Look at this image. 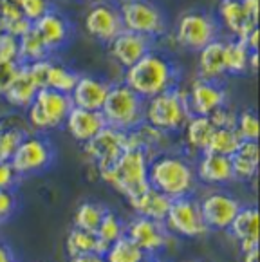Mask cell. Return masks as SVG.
Wrapping results in <instances>:
<instances>
[{
    "label": "cell",
    "instance_id": "cell-25",
    "mask_svg": "<svg viewBox=\"0 0 260 262\" xmlns=\"http://www.w3.org/2000/svg\"><path fill=\"white\" fill-rule=\"evenodd\" d=\"M38 91H40L38 85L35 83L33 78H31L26 63H20L18 73H16V76L13 78L11 85L8 87V91H6L2 98H4L11 107L24 108V111H26V108L33 103V100H35Z\"/></svg>",
    "mask_w": 260,
    "mask_h": 262
},
{
    "label": "cell",
    "instance_id": "cell-28",
    "mask_svg": "<svg viewBox=\"0 0 260 262\" xmlns=\"http://www.w3.org/2000/svg\"><path fill=\"white\" fill-rule=\"evenodd\" d=\"M29 134V125L24 123L18 116H2L0 118V159H11L13 152Z\"/></svg>",
    "mask_w": 260,
    "mask_h": 262
},
{
    "label": "cell",
    "instance_id": "cell-38",
    "mask_svg": "<svg viewBox=\"0 0 260 262\" xmlns=\"http://www.w3.org/2000/svg\"><path fill=\"white\" fill-rule=\"evenodd\" d=\"M18 8L22 15L33 24L47 11H51L53 6H51V0H18Z\"/></svg>",
    "mask_w": 260,
    "mask_h": 262
},
{
    "label": "cell",
    "instance_id": "cell-20",
    "mask_svg": "<svg viewBox=\"0 0 260 262\" xmlns=\"http://www.w3.org/2000/svg\"><path fill=\"white\" fill-rule=\"evenodd\" d=\"M105 125L107 123H105L101 111H89V108L73 107L69 114H67V118H65L63 127L65 130L69 132L71 138L83 145L89 139L94 138Z\"/></svg>",
    "mask_w": 260,
    "mask_h": 262
},
{
    "label": "cell",
    "instance_id": "cell-29",
    "mask_svg": "<svg viewBox=\"0 0 260 262\" xmlns=\"http://www.w3.org/2000/svg\"><path fill=\"white\" fill-rule=\"evenodd\" d=\"M251 51L246 47L241 38L224 40V66L226 74L230 76H242L248 73V60Z\"/></svg>",
    "mask_w": 260,
    "mask_h": 262
},
{
    "label": "cell",
    "instance_id": "cell-18",
    "mask_svg": "<svg viewBox=\"0 0 260 262\" xmlns=\"http://www.w3.org/2000/svg\"><path fill=\"white\" fill-rule=\"evenodd\" d=\"M33 27L36 29V33L40 35V38L44 40V43H46L51 53L63 49L69 43V40L73 38L71 22L61 13L54 11V9L47 11L36 22H33Z\"/></svg>",
    "mask_w": 260,
    "mask_h": 262
},
{
    "label": "cell",
    "instance_id": "cell-22",
    "mask_svg": "<svg viewBox=\"0 0 260 262\" xmlns=\"http://www.w3.org/2000/svg\"><path fill=\"white\" fill-rule=\"evenodd\" d=\"M126 201H128L130 208L134 210L136 215L148 217V219L154 221H165L170 205H172V199L168 195L152 188V186H148L143 192H139L138 195L130 197Z\"/></svg>",
    "mask_w": 260,
    "mask_h": 262
},
{
    "label": "cell",
    "instance_id": "cell-33",
    "mask_svg": "<svg viewBox=\"0 0 260 262\" xmlns=\"http://www.w3.org/2000/svg\"><path fill=\"white\" fill-rule=\"evenodd\" d=\"M105 212H107V208H105L103 205H100V203L85 201V203H81V205L78 206L76 212H74V228H80V230L96 233V230L100 226Z\"/></svg>",
    "mask_w": 260,
    "mask_h": 262
},
{
    "label": "cell",
    "instance_id": "cell-32",
    "mask_svg": "<svg viewBox=\"0 0 260 262\" xmlns=\"http://www.w3.org/2000/svg\"><path fill=\"white\" fill-rule=\"evenodd\" d=\"M78 76L80 74L71 69V67H67L65 63L51 60L49 74H47V87L54 91H60V93L71 94L78 81Z\"/></svg>",
    "mask_w": 260,
    "mask_h": 262
},
{
    "label": "cell",
    "instance_id": "cell-24",
    "mask_svg": "<svg viewBox=\"0 0 260 262\" xmlns=\"http://www.w3.org/2000/svg\"><path fill=\"white\" fill-rule=\"evenodd\" d=\"M233 179L237 181H255L258 176V141L242 139L239 148L230 156Z\"/></svg>",
    "mask_w": 260,
    "mask_h": 262
},
{
    "label": "cell",
    "instance_id": "cell-7",
    "mask_svg": "<svg viewBox=\"0 0 260 262\" xmlns=\"http://www.w3.org/2000/svg\"><path fill=\"white\" fill-rule=\"evenodd\" d=\"M118 11L126 31L139 33L150 40L159 38L168 31L165 13L152 0H119Z\"/></svg>",
    "mask_w": 260,
    "mask_h": 262
},
{
    "label": "cell",
    "instance_id": "cell-17",
    "mask_svg": "<svg viewBox=\"0 0 260 262\" xmlns=\"http://www.w3.org/2000/svg\"><path fill=\"white\" fill-rule=\"evenodd\" d=\"M197 181L208 186H224L235 181L231 170L230 156H221L215 152H201L193 165Z\"/></svg>",
    "mask_w": 260,
    "mask_h": 262
},
{
    "label": "cell",
    "instance_id": "cell-27",
    "mask_svg": "<svg viewBox=\"0 0 260 262\" xmlns=\"http://www.w3.org/2000/svg\"><path fill=\"white\" fill-rule=\"evenodd\" d=\"M111 244H107L105 241H101L100 237L92 233V231H85L80 228H74L67 233L65 237V253L67 257H78V255L85 253H98L105 255Z\"/></svg>",
    "mask_w": 260,
    "mask_h": 262
},
{
    "label": "cell",
    "instance_id": "cell-26",
    "mask_svg": "<svg viewBox=\"0 0 260 262\" xmlns=\"http://www.w3.org/2000/svg\"><path fill=\"white\" fill-rule=\"evenodd\" d=\"M213 130H215V125H213V121L210 120V116L191 114L181 132L184 134L186 147L190 148L193 154L199 156L201 152L206 150L208 141H210Z\"/></svg>",
    "mask_w": 260,
    "mask_h": 262
},
{
    "label": "cell",
    "instance_id": "cell-3",
    "mask_svg": "<svg viewBox=\"0 0 260 262\" xmlns=\"http://www.w3.org/2000/svg\"><path fill=\"white\" fill-rule=\"evenodd\" d=\"M148 163L150 154L145 148L130 147L111 166L100 170L98 176L112 190L121 193L125 199H130L150 186Z\"/></svg>",
    "mask_w": 260,
    "mask_h": 262
},
{
    "label": "cell",
    "instance_id": "cell-49",
    "mask_svg": "<svg viewBox=\"0 0 260 262\" xmlns=\"http://www.w3.org/2000/svg\"><path fill=\"white\" fill-rule=\"evenodd\" d=\"M256 71H258V51H251L248 60V73L256 74Z\"/></svg>",
    "mask_w": 260,
    "mask_h": 262
},
{
    "label": "cell",
    "instance_id": "cell-46",
    "mask_svg": "<svg viewBox=\"0 0 260 262\" xmlns=\"http://www.w3.org/2000/svg\"><path fill=\"white\" fill-rule=\"evenodd\" d=\"M242 42L246 43V47H248L249 51H258V27L251 29V31L242 38Z\"/></svg>",
    "mask_w": 260,
    "mask_h": 262
},
{
    "label": "cell",
    "instance_id": "cell-43",
    "mask_svg": "<svg viewBox=\"0 0 260 262\" xmlns=\"http://www.w3.org/2000/svg\"><path fill=\"white\" fill-rule=\"evenodd\" d=\"M20 176L15 172L9 159H0V188L2 190H13L18 183Z\"/></svg>",
    "mask_w": 260,
    "mask_h": 262
},
{
    "label": "cell",
    "instance_id": "cell-48",
    "mask_svg": "<svg viewBox=\"0 0 260 262\" xmlns=\"http://www.w3.org/2000/svg\"><path fill=\"white\" fill-rule=\"evenodd\" d=\"M0 262H16L13 251L8 248V244L0 241Z\"/></svg>",
    "mask_w": 260,
    "mask_h": 262
},
{
    "label": "cell",
    "instance_id": "cell-1",
    "mask_svg": "<svg viewBox=\"0 0 260 262\" xmlns=\"http://www.w3.org/2000/svg\"><path fill=\"white\" fill-rule=\"evenodd\" d=\"M123 71V83L143 100L157 96L179 83L177 63L166 53L157 49H150L141 60Z\"/></svg>",
    "mask_w": 260,
    "mask_h": 262
},
{
    "label": "cell",
    "instance_id": "cell-41",
    "mask_svg": "<svg viewBox=\"0 0 260 262\" xmlns=\"http://www.w3.org/2000/svg\"><path fill=\"white\" fill-rule=\"evenodd\" d=\"M210 120L213 121V125L217 128H235V121H237V111L226 103L222 107H219L215 112L210 114Z\"/></svg>",
    "mask_w": 260,
    "mask_h": 262
},
{
    "label": "cell",
    "instance_id": "cell-51",
    "mask_svg": "<svg viewBox=\"0 0 260 262\" xmlns=\"http://www.w3.org/2000/svg\"><path fill=\"white\" fill-rule=\"evenodd\" d=\"M242 262H258V248L242 253Z\"/></svg>",
    "mask_w": 260,
    "mask_h": 262
},
{
    "label": "cell",
    "instance_id": "cell-10",
    "mask_svg": "<svg viewBox=\"0 0 260 262\" xmlns=\"http://www.w3.org/2000/svg\"><path fill=\"white\" fill-rule=\"evenodd\" d=\"M11 165L20 178L36 176L54 161V148L46 136L27 134L11 156Z\"/></svg>",
    "mask_w": 260,
    "mask_h": 262
},
{
    "label": "cell",
    "instance_id": "cell-35",
    "mask_svg": "<svg viewBox=\"0 0 260 262\" xmlns=\"http://www.w3.org/2000/svg\"><path fill=\"white\" fill-rule=\"evenodd\" d=\"M241 136L235 128H217L215 127L210 141H208V152H215L221 156H231L241 145Z\"/></svg>",
    "mask_w": 260,
    "mask_h": 262
},
{
    "label": "cell",
    "instance_id": "cell-5",
    "mask_svg": "<svg viewBox=\"0 0 260 262\" xmlns=\"http://www.w3.org/2000/svg\"><path fill=\"white\" fill-rule=\"evenodd\" d=\"M105 123L123 132L136 130L145 123V100L123 81L111 83V89L101 107Z\"/></svg>",
    "mask_w": 260,
    "mask_h": 262
},
{
    "label": "cell",
    "instance_id": "cell-19",
    "mask_svg": "<svg viewBox=\"0 0 260 262\" xmlns=\"http://www.w3.org/2000/svg\"><path fill=\"white\" fill-rule=\"evenodd\" d=\"M109 89H111V83L107 80L91 76V74H80L73 93H71V100H73L74 107L101 111Z\"/></svg>",
    "mask_w": 260,
    "mask_h": 262
},
{
    "label": "cell",
    "instance_id": "cell-40",
    "mask_svg": "<svg viewBox=\"0 0 260 262\" xmlns=\"http://www.w3.org/2000/svg\"><path fill=\"white\" fill-rule=\"evenodd\" d=\"M0 60L18 62V38L4 31H0Z\"/></svg>",
    "mask_w": 260,
    "mask_h": 262
},
{
    "label": "cell",
    "instance_id": "cell-6",
    "mask_svg": "<svg viewBox=\"0 0 260 262\" xmlns=\"http://www.w3.org/2000/svg\"><path fill=\"white\" fill-rule=\"evenodd\" d=\"M73 107L71 94L44 87L36 93L33 103L26 108V121L29 128H33L35 132H40V134L51 132L54 128L63 127L65 118Z\"/></svg>",
    "mask_w": 260,
    "mask_h": 262
},
{
    "label": "cell",
    "instance_id": "cell-9",
    "mask_svg": "<svg viewBox=\"0 0 260 262\" xmlns=\"http://www.w3.org/2000/svg\"><path fill=\"white\" fill-rule=\"evenodd\" d=\"M163 223L174 237L201 239L210 233V228L206 226L203 213H201L199 199L193 195L172 199V205H170L168 213Z\"/></svg>",
    "mask_w": 260,
    "mask_h": 262
},
{
    "label": "cell",
    "instance_id": "cell-31",
    "mask_svg": "<svg viewBox=\"0 0 260 262\" xmlns=\"http://www.w3.org/2000/svg\"><path fill=\"white\" fill-rule=\"evenodd\" d=\"M51 56V51L40 38L36 29L31 26L27 33L18 36V62L20 63H31L38 62V60H46Z\"/></svg>",
    "mask_w": 260,
    "mask_h": 262
},
{
    "label": "cell",
    "instance_id": "cell-52",
    "mask_svg": "<svg viewBox=\"0 0 260 262\" xmlns=\"http://www.w3.org/2000/svg\"><path fill=\"white\" fill-rule=\"evenodd\" d=\"M141 262H166V260H161V258H157L156 255H146Z\"/></svg>",
    "mask_w": 260,
    "mask_h": 262
},
{
    "label": "cell",
    "instance_id": "cell-4",
    "mask_svg": "<svg viewBox=\"0 0 260 262\" xmlns=\"http://www.w3.org/2000/svg\"><path fill=\"white\" fill-rule=\"evenodd\" d=\"M191 116L188 108L186 91L179 85L145 100V123L165 134H177Z\"/></svg>",
    "mask_w": 260,
    "mask_h": 262
},
{
    "label": "cell",
    "instance_id": "cell-47",
    "mask_svg": "<svg viewBox=\"0 0 260 262\" xmlns=\"http://www.w3.org/2000/svg\"><path fill=\"white\" fill-rule=\"evenodd\" d=\"M69 262H107L103 255L98 253H85V255H78V257H71Z\"/></svg>",
    "mask_w": 260,
    "mask_h": 262
},
{
    "label": "cell",
    "instance_id": "cell-23",
    "mask_svg": "<svg viewBox=\"0 0 260 262\" xmlns=\"http://www.w3.org/2000/svg\"><path fill=\"white\" fill-rule=\"evenodd\" d=\"M197 76L221 81L226 74L224 66V40L217 38L197 51Z\"/></svg>",
    "mask_w": 260,
    "mask_h": 262
},
{
    "label": "cell",
    "instance_id": "cell-34",
    "mask_svg": "<svg viewBox=\"0 0 260 262\" xmlns=\"http://www.w3.org/2000/svg\"><path fill=\"white\" fill-rule=\"evenodd\" d=\"M103 257L107 262H141L146 255H145V251L136 246L128 237L123 235L109 246L107 253H105Z\"/></svg>",
    "mask_w": 260,
    "mask_h": 262
},
{
    "label": "cell",
    "instance_id": "cell-14",
    "mask_svg": "<svg viewBox=\"0 0 260 262\" xmlns=\"http://www.w3.org/2000/svg\"><path fill=\"white\" fill-rule=\"evenodd\" d=\"M186 100L191 114L210 116L219 107L228 103V93L221 81L197 76L188 87Z\"/></svg>",
    "mask_w": 260,
    "mask_h": 262
},
{
    "label": "cell",
    "instance_id": "cell-11",
    "mask_svg": "<svg viewBox=\"0 0 260 262\" xmlns=\"http://www.w3.org/2000/svg\"><path fill=\"white\" fill-rule=\"evenodd\" d=\"M128 148V132L118 130L105 125L98 134L83 143V152L94 165L96 172L111 166Z\"/></svg>",
    "mask_w": 260,
    "mask_h": 262
},
{
    "label": "cell",
    "instance_id": "cell-39",
    "mask_svg": "<svg viewBox=\"0 0 260 262\" xmlns=\"http://www.w3.org/2000/svg\"><path fill=\"white\" fill-rule=\"evenodd\" d=\"M18 199L13 190H2L0 188V228L4 226L16 212Z\"/></svg>",
    "mask_w": 260,
    "mask_h": 262
},
{
    "label": "cell",
    "instance_id": "cell-42",
    "mask_svg": "<svg viewBox=\"0 0 260 262\" xmlns=\"http://www.w3.org/2000/svg\"><path fill=\"white\" fill-rule=\"evenodd\" d=\"M49 62H51V58H46V60H38V62L26 63L27 71H29L31 78L35 80V83L38 85V89H44V87H47V74H49Z\"/></svg>",
    "mask_w": 260,
    "mask_h": 262
},
{
    "label": "cell",
    "instance_id": "cell-15",
    "mask_svg": "<svg viewBox=\"0 0 260 262\" xmlns=\"http://www.w3.org/2000/svg\"><path fill=\"white\" fill-rule=\"evenodd\" d=\"M85 31L96 38L98 42L109 43L123 31L121 16H119L118 6L111 2H98L91 6L85 15Z\"/></svg>",
    "mask_w": 260,
    "mask_h": 262
},
{
    "label": "cell",
    "instance_id": "cell-21",
    "mask_svg": "<svg viewBox=\"0 0 260 262\" xmlns=\"http://www.w3.org/2000/svg\"><path fill=\"white\" fill-rule=\"evenodd\" d=\"M217 22L233 38H244L251 29L258 27L255 20L248 16V13L242 8L241 0H221L217 6Z\"/></svg>",
    "mask_w": 260,
    "mask_h": 262
},
{
    "label": "cell",
    "instance_id": "cell-30",
    "mask_svg": "<svg viewBox=\"0 0 260 262\" xmlns=\"http://www.w3.org/2000/svg\"><path fill=\"white\" fill-rule=\"evenodd\" d=\"M228 231L237 241L258 239V210L256 206H241Z\"/></svg>",
    "mask_w": 260,
    "mask_h": 262
},
{
    "label": "cell",
    "instance_id": "cell-44",
    "mask_svg": "<svg viewBox=\"0 0 260 262\" xmlns=\"http://www.w3.org/2000/svg\"><path fill=\"white\" fill-rule=\"evenodd\" d=\"M18 62H2L0 60V98L4 96V93L8 91V87L11 85L13 78L18 73Z\"/></svg>",
    "mask_w": 260,
    "mask_h": 262
},
{
    "label": "cell",
    "instance_id": "cell-53",
    "mask_svg": "<svg viewBox=\"0 0 260 262\" xmlns=\"http://www.w3.org/2000/svg\"><path fill=\"white\" fill-rule=\"evenodd\" d=\"M101 2H112V0H101Z\"/></svg>",
    "mask_w": 260,
    "mask_h": 262
},
{
    "label": "cell",
    "instance_id": "cell-45",
    "mask_svg": "<svg viewBox=\"0 0 260 262\" xmlns=\"http://www.w3.org/2000/svg\"><path fill=\"white\" fill-rule=\"evenodd\" d=\"M242 2V8L244 11L248 13V16L251 20H255L258 24V0H241Z\"/></svg>",
    "mask_w": 260,
    "mask_h": 262
},
{
    "label": "cell",
    "instance_id": "cell-37",
    "mask_svg": "<svg viewBox=\"0 0 260 262\" xmlns=\"http://www.w3.org/2000/svg\"><path fill=\"white\" fill-rule=\"evenodd\" d=\"M235 130L241 136V139L258 141V118H256V112L251 111V108H244V111L237 112Z\"/></svg>",
    "mask_w": 260,
    "mask_h": 262
},
{
    "label": "cell",
    "instance_id": "cell-13",
    "mask_svg": "<svg viewBox=\"0 0 260 262\" xmlns=\"http://www.w3.org/2000/svg\"><path fill=\"white\" fill-rule=\"evenodd\" d=\"M201 213L206 226L217 231H226L230 228L231 221L235 219L241 210V201L224 190H211L203 199H199Z\"/></svg>",
    "mask_w": 260,
    "mask_h": 262
},
{
    "label": "cell",
    "instance_id": "cell-2",
    "mask_svg": "<svg viewBox=\"0 0 260 262\" xmlns=\"http://www.w3.org/2000/svg\"><path fill=\"white\" fill-rule=\"evenodd\" d=\"M148 185L168 195L170 199H177L193 195L199 181L195 176L193 163L186 156L165 150L150 158Z\"/></svg>",
    "mask_w": 260,
    "mask_h": 262
},
{
    "label": "cell",
    "instance_id": "cell-36",
    "mask_svg": "<svg viewBox=\"0 0 260 262\" xmlns=\"http://www.w3.org/2000/svg\"><path fill=\"white\" fill-rule=\"evenodd\" d=\"M125 224L126 223H123L118 213L112 212V210H107L103 219H101L100 226L96 230V235L100 237L101 241H105L107 244H112L114 241H118L119 237L125 235Z\"/></svg>",
    "mask_w": 260,
    "mask_h": 262
},
{
    "label": "cell",
    "instance_id": "cell-12",
    "mask_svg": "<svg viewBox=\"0 0 260 262\" xmlns=\"http://www.w3.org/2000/svg\"><path fill=\"white\" fill-rule=\"evenodd\" d=\"M125 235L145 255H157L172 244L174 235L166 230L163 221H154L148 217L136 215L130 223L125 224Z\"/></svg>",
    "mask_w": 260,
    "mask_h": 262
},
{
    "label": "cell",
    "instance_id": "cell-54",
    "mask_svg": "<svg viewBox=\"0 0 260 262\" xmlns=\"http://www.w3.org/2000/svg\"><path fill=\"white\" fill-rule=\"evenodd\" d=\"M193 262H204V260H193Z\"/></svg>",
    "mask_w": 260,
    "mask_h": 262
},
{
    "label": "cell",
    "instance_id": "cell-8",
    "mask_svg": "<svg viewBox=\"0 0 260 262\" xmlns=\"http://www.w3.org/2000/svg\"><path fill=\"white\" fill-rule=\"evenodd\" d=\"M219 33H221V26L217 18L203 9H190L181 13L174 27L176 42L193 53L217 40Z\"/></svg>",
    "mask_w": 260,
    "mask_h": 262
},
{
    "label": "cell",
    "instance_id": "cell-16",
    "mask_svg": "<svg viewBox=\"0 0 260 262\" xmlns=\"http://www.w3.org/2000/svg\"><path fill=\"white\" fill-rule=\"evenodd\" d=\"M107 46L112 60L118 66H121L123 69H128L138 60H141L150 49H154V40H150L148 36L139 35V33L123 29Z\"/></svg>",
    "mask_w": 260,
    "mask_h": 262
},
{
    "label": "cell",
    "instance_id": "cell-50",
    "mask_svg": "<svg viewBox=\"0 0 260 262\" xmlns=\"http://www.w3.org/2000/svg\"><path fill=\"white\" fill-rule=\"evenodd\" d=\"M239 246H241V251L246 253V251H251L258 248V239H248V241H239Z\"/></svg>",
    "mask_w": 260,
    "mask_h": 262
}]
</instances>
